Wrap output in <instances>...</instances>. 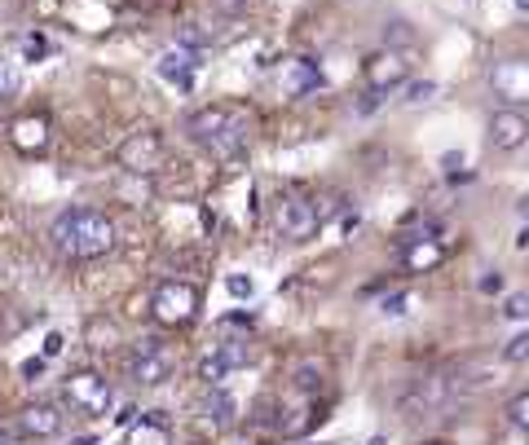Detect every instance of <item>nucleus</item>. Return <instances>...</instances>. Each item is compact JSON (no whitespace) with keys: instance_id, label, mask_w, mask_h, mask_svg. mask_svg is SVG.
<instances>
[{"instance_id":"cd10ccee","label":"nucleus","mask_w":529,"mask_h":445,"mask_svg":"<svg viewBox=\"0 0 529 445\" xmlns=\"http://www.w3.org/2000/svg\"><path fill=\"white\" fill-rule=\"evenodd\" d=\"M296 389L317 392V366H300V371H296Z\"/></svg>"},{"instance_id":"72a5a7b5","label":"nucleus","mask_w":529,"mask_h":445,"mask_svg":"<svg viewBox=\"0 0 529 445\" xmlns=\"http://www.w3.org/2000/svg\"><path fill=\"white\" fill-rule=\"evenodd\" d=\"M71 445H98V441H93V437H89V441H84V437H80V441H71Z\"/></svg>"},{"instance_id":"473e14b6","label":"nucleus","mask_w":529,"mask_h":445,"mask_svg":"<svg viewBox=\"0 0 529 445\" xmlns=\"http://www.w3.org/2000/svg\"><path fill=\"white\" fill-rule=\"evenodd\" d=\"M18 441V432H13V428H0V445H13Z\"/></svg>"},{"instance_id":"7c9ffc66","label":"nucleus","mask_w":529,"mask_h":445,"mask_svg":"<svg viewBox=\"0 0 529 445\" xmlns=\"http://www.w3.org/2000/svg\"><path fill=\"white\" fill-rule=\"evenodd\" d=\"M481 291H485V295L503 291V278H499V274H485V278H481Z\"/></svg>"},{"instance_id":"bb28decb","label":"nucleus","mask_w":529,"mask_h":445,"mask_svg":"<svg viewBox=\"0 0 529 445\" xmlns=\"http://www.w3.org/2000/svg\"><path fill=\"white\" fill-rule=\"evenodd\" d=\"M379 107H384V93H379V89H367L362 102H358V115H375Z\"/></svg>"},{"instance_id":"9d476101","label":"nucleus","mask_w":529,"mask_h":445,"mask_svg":"<svg viewBox=\"0 0 529 445\" xmlns=\"http://www.w3.org/2000/svg\"><path fill=\"white\" fill-rule=\"evenodd\" d=\"M13 432H18V437H27V441H49V437H57V432H62V410H57L53 401H31V406H22V410H18Z\"/></svg>"},{"instance_id":"4c0bfd02","label":"nucleus","mask_w":529,"mask_h":445,"mask_svg":"<svg viewBox=\"0 0 529 445\" xmlns=\"http://www.w3.org/2000/svg\"><path fill=\"white\" fill-rule=\"evenodd\" d=\"M525 146H529V141H525Z\"/></svg>"},{"instance_id":"393cba45","label":"nucleus","mask_w":529,"mask_h":445,"mask_svg":"<svg viewBox=\"0 0 529 445\" xmlns=\"http://www.w3.org/2000/svg\"><path fill=\"white\" fill-rule=\"evenodd\" d=\"M503 318H507V322H521V318H529V295H525V291H516V295H507V300H503Z\"/></svg>"},{"instance_id":"ddd939ff","label":"nucleus","mask_w":529,"mask_h":445,"mask_svg":"<svg viewBox=\"0 0 529 445\" xmlns=\"http://www.w3.org/2000/svg\"><path fill=\"white\" fill-rule=\"evenodd\" d=\"M243 146H247V133H243V119L234 115V119H230V124L212 137L208 146H204V150H212L216 159H238V155H243Z\"/></svg>"},{"instance_id":"5701e85b","label":"nucleus","mask_w":529,"mask_h":445,"mask_svg":"<svg viewBox=\"0 0 529 445\" xmlns=\"http://www.w3.org/2000/svg\"><path fill=\"white\" fill-rule=\"evenodd\" d=\"M402 89H406V102H411V107H423V102L437 98V84H432V80H406Z\"/></svg>"},{"instance_id":"dca6fc26","label":"nucleus","mask_w":529,"mask_h":445,"mask_svg":"<svg viewBox=\"0 0 529 445\" xmlns=\"http://www.w3.org/2000/svg\"><path fill=\"white\" fill-rule=\"evenodd\" d=\"M208 410H212V424H216V428H230V424L238 419V401H234V397H230L225 389H221V384L212 389Z\"/></svg>"},{"instance_id":"7ed1b4c3","label":"nucleus","mask_w":529,"mask_h":445,"mask_svg":"<svg viewBox=\"0 0 529 445\" xmlns=\"http://www.w3.org/2000/svg\"><path fill=\"white\" fill-rule=\"evenodd\" d=\"M199 309V287L181 278H163L151 295V313L159 318V327H186Z\"/></svg>"},{"instance_id":"1a4fd4ad","label":"nucleus","mask_w":529,"mask_h":445,"mask_svg":"<svg viewBox=\"0 0 529 445\" xmlns=\"http://www.w3.org/2000/svg\"><path fill=\"white\" fill-rule=\"evenodd\" d=\"M490 84L494 93L507 102V107H525L529 102V57H507L490 71Z\"/></svg>"},{"instance_id":"c9c22d12","label":"nucleus","mask_w":529,"mask_h":445,"mask_svg":"<svg viewBox=\"0 0 529 445\" xmlns=\"http://www.w3.org/2000/svg\"><path fill=\"white\" fill-rule=\"evenodd\" d=\"M516 4H521V9H525V13H529V0H516Z\"/></svg>"},{"instance_id":"f8f14e48","label":"nucleus","mask_w":529,"mask_h":445,"mask_svg":"<svg viewBox=\"0 0 529 445\" xmlns=\"http://www.w3.org/2000/svg\"><path fill=\"white\" fill-rule=\"evenodd\" d=\"M238 111H230V107H199L195 115H186V137L190 141H199V146H208L212 137L230 124Z\"/></svg>"},{"instance_id":"6ab92c4d","label":"nucleus","mask_w":529,"mask_h":445,"mask_svg":"<svg viewBox=\"0 0 529 445\" xmlns=\"http://www.w3.org/2000/svg\"><path fill=\"white\" fill-rule=\"evenodd\" d=\"M216 353H221V362H225L230 371H238V366H247V362H252L247 339H225V344H216Z\"/></svg>"},{"instance_id":"6e6552de","label":"nucleus","mask_w":529,"mask_h":445,"mask_svg":"<svg viewBox=\"0 0 529 445\" xmlns=\"http://www.w3.org/2000/svg\"><path fill=\"white\" fill-rule=\"evenodd\" d=\"M159 164H163V137H159V133L142 128V133L124 137V146H119V167H124V172L151 176V172H159Z\"/></svg>"},{"instance_id":"423d86ee","label":"nucleus","mask_w":529,"mask_h":445,"mask_svg":"<svg viewBox=\"0 0 529 445\" xmlns=\"http://www.w3.org/2000/svg\"><path fill=\"white\" fill-rule=\"evenodd\" d=\"M62 392H66V401L80 410V415H106L110 410V384H106L98 371H75V375H66V384H62Z\"/></svg>"},{"instance_id":"a211bd4d","label":"nucleus","mask_w":529,"mask_h":445,"mask_svg":"<svg viewBox=\"0 0 529 445\" xmlns=\"http://www.w3.org/2000/svg\"><path fill=\"white\" fill-rule=\"evenodd\" d=\"M415 40H420V36H415V27H411L406 18H393V22L384 27V49H402V54H406Z\"/></svg>"},{"instance_id":"4468645a","label":"nucleus","mask_w":529,"mask_h":445,"mask_svg":"<svg viewBox=\"0 0 529 445\" xmlns=\"http://www.w3.org/2000/svg\"><path fill=\"white\" fill-rule=\"evenodd\" d=\"M195 71H199V54H181V49H172V54L159 57V75L172 80V84H181V89L195 84Z\"/></svg>"},{"instance_id":"58836bf2","label":"nucleus","mask_w":529,"mask_h":445,"mask_svg":"<svg viewBox=\"0 0 529 445\" xmlns=\"http://www.w3.org/2000/svg\"><path fill=\"white\" fill-rule=\"evenodd\" d=\"M190 445H195V441H190Z\"/></svg>"},{"instance_id":"aec40b11","label":"nucleus","mask_w":529,"mask_h":445,"mask_svg":"<svg viewBox=\"0 0 529 445\" xmlns=\"http://www.w3.org/2000/svg\"><path fill=\"white\" fill-rule=\"evenodd\" d=\"M18 89H22V75H18V62L0 57V102L18 98Z\"/></svg>"},{"instance_id":"e433bc0d","label":"nucleus","mask_w":529,"mask_h":445,"mask_svg":"<svg viewBox=\"0 0 529 445\" xmlns=\"http://www.w3.org/2000/svg\"><path fill=\"white\" fill-rule=\"evenodd\" d=\"M521 212H525V217H529V199H525V203H521Z\"/></svg>"},{"instance_id":"f3484780","label":"nucleus","mask_w":529,"mask_h":445,"mask_svg":"<svg viewBox=\"0 0 529 445\" xmlns=\"http://www.w3.org/2000/svg\"><path fill=\"white\" fill-rule=\"evenodd\" d=\"M195 375H199V380H204L208 389H216L221 380H230V366L221 362V353H216V348H208V353H204V357L195 362Z\"/></svg>"},{"instance_id":"2eb2a0df","label":"nucleus","mask_w":529,"mask_h":445,"mask_svg":"<svg viewBox=\"0 0 529 445\" xmlns=\"http://www.w3.org/2000/svg\"><path fill=\"white\" fill-rule=\"evenodd\" d=\"M317 84H322V75H317V62L309 57H296L291 62V71H287V80H282V89L296 98V93H314Z\"/></svg>"},{"instance_id":"f704fd0d","label":"nucleus","mask_w":529,"mask_h":445,"mask_svg":"<svg viewBox=\"0 0 529 445\" xmlns=\"http://www.w3.org/2000/svg\"><path fill=\"white\" fill-rule=\"evenodd\" d=\"M423 445H455V441H423Z\"/></svg>"},{"instance_id":"0eeeda50","label":"nucleus","mask_w":529,"mask_h":445,"mask_svg":"<svg viewBox=\"0 0 529 445\" xmlns=\"http://www.w3.org/2000/svg\"><path fill=\"white\" fill-rule=\"evenodd\" d=\"M362 75H367V89H379V93H393L411 80V62L402 49H375V54L362 62Z\"/></svg>"},{"instance_id":"a878e982","label":"nucleus","mask_w":529,"mask_h":445,"mask_svg":"<svg viewBox=\"0 0 529 445\" xmlns=\"http://www.w3.org/2000/svg\"><path fill=\"white\" fill-rule=\"evenodd\" d=\"M225 291H230L234 300H247V295H252V278H243V274H234V278H225Z\"/></svg>"},{"instance_id":"2f4dec72","label":"nucleus","mask_w":529,"mask_h":445,"mask_svg":"<svg viewBox=\"0 0 529 445\" xmlns=\"http://www.w3.org/2000/svg\"><path fill=\"white\" fill-rule=\"evenodd\" d=\"M40 371H45V357H31V362H27V366H22V375H27V380H36V375H40Z\"/></svg>"},{"instance_id":"c756f323","label":"nucleus","mask_w":529,"mask_h":445,"mask_svg":"<svg viewBox=\"0 0 529 445\" xmlns=\"http://www.w3.org/2000/svg\"><path fill=\"white\" fill-rule=\"evenodd\" d=\"M57 353H62V335L49 331L45 335V357H57Z\"/></svg>"},{"instance_id":"39448f33","label":"nucleus","mask_w":529,"mask_h":445,"mask_svg":"<svg viewBox=\"0 0 529 445\" xmlns=\"http://www.w3.org/2000/svg\"><path fill=\"white\" fill-rule=\"evenodd\" d=\"M485 137H490V146H494L499 155H516V150H525L529 115L521 111V107H499V111L490 115V124H485Z\"/></svg>"},{"instance_id":"4be33fe9","label":"nucleus","mask_w":529,"mask_h":445,"mask_svg":"<svg viewBox=\"0 0 529 445\" xmlns=\"http://www.w3.org/2000/svg\"><path fill=\"white\" fill-rule=\"evenodd\" d=\"M507 419H512V428L529 432V389H525V392H516V397L507 401Z\"/></svg>"},{"instance_id":"9b49d317","label":"nucleus","mask_w":529,"mask_h":445,"mask_svg":"<svg viewBox=\"0 0 529 445\" xmlns=\"http://www.w3.org/2000/svg\"><path fill=\"white\" fill-rule=\"evenodd\" d=\"M124 445H172V419L163 410H146L142 419L128 424Z\"/></svg>"},{"instance_id":"f257e3e1","label":"nucleus","mask_w":529,"mask_h":445,"mask_svg":"<svg viewBox=\"0 0 529 445\" xmlns=\"http://www.w3.org/2000/svg\"><path fill=\"white\" fill-rule=\"evenodd\" d=\"M53 247L71 261H93V256H106L115 247V225L110 217H102L98 208H66L49 229Z\"/></svg>"},{"instance_id":"20e7f679","label":"nucleus","mask_w":529,"mask_h":445,"mask_svg":"<svg viewBox=\"0 0 529 445\" xmlns=\"http://www.w3.org/2000/svg\"><path fill=\"white\" fill-rule=\"evenodd\" d=\"M273 229H278L282 238H291V243L314 238L317 229H322L317 203H314V199H305V194H287V199L273 208Z\"/></svg>"},{"instance_id":"b1692460","label":"nucleus","mask_w":529,"mask_h":445,"mask_svg":"<svg viewBox=\"0 0 529 445\" xmlns=\"http://www.w3.org/2000/svg\"><path fill=\"white\" fill-rule=\"evenodd\" d=\"M503 362H512V366L529 362V331H521V335H512V339H507V348H503Z\"/></svg>"},{"instance_id":"f03ea898","label":"nucleus","mask_w":529,"mask_h":445,"mask_svg":"<svg viewBox=\"0 0 529 445\" xmlns=\"http://www.w3.org/2000/svg\"><path fill=\"white\" fill-rule=\"evenodd\" d=\"M124 371H128V380H133V384H142V389L163 384V380L172 375V353H168V344H163V339L146 335V339H137V344L128 348Z\"/></svg>"},{"instance_id":"c85d7f7f","label":"nucleus","mask_w":529,"mask_h":445,"mask_svg":"<svg viewBox=\"0 0 529 445\" xmlns=\"http://www.w3.org/2000/svg\"><path fill=\"white\" fill-rule=\"evenodd\" d=\"M406 304H411V300L397 291V295H388V300H384V313H388V318H397V313H406Z\"/></svg>"},{"instance_id":"412c9836","label":"nucleus","mask_w":529,"mask_h":445,"mask_svg":"<svg viewBox=\"0 0 529 445\" xmlns=\"http://www.w3.org/2000/svg\"><path fill=\"white\" fill-rule=\"evenodd\" d=\"M84 335H89V339H98V344H93L98 353H110V348L119 344V331H115L110 322H89V327H84Z\"/></svg>"}]
</instances>
